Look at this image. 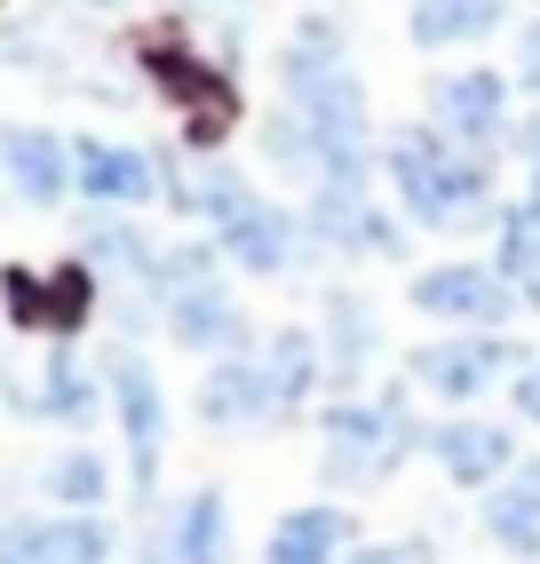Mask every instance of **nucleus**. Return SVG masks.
Segmentation results:
<instances>
[{
	"mask_svg": "<svg viewBox=\"0 0 540 564\" xmlns=\"http://www.w3.org/2000/svg\"><path fill=\"white\" fill-rule=\"evenodd\" d=\"M525 485H532V501H540V462H532V469H525Z\"/></svg>",
	"mask_w": 540,
	"mask_h": 564,
	"instance_id": "nucleus-27",
	"label": "nucleus"
},
{
	"mask_svg": "<svg viewBox=\"0 0 540 564\" xmlns=\"http://www.w3.org/2000/svg\"><path fill=\"white\" fill-rule=\"evenodd\" d=\"M525 80L540 88V24H532V48H525Z\"/></svg>",
	"mask_w": 540,
	"mask_h": 564,
	"instance_id": "nucleus-26",
	"label": "nucleus"
},
{
	"mask_svg": "<svg viewBox=\"0 0 540 564\" xmlns=\"http://www.w3.org/2000/svg\"><path fill=\"white\" fill-rule=\"evenodd\" d=\"M532 199H540V192H532Z\"/></svg>",
	"mask_w": 540,
	"mask_h": 564,
	"instance_id": "nucleus-28",
	"label": "nucleus"
},
{
	"mask_svg": "<svg viewBox=\"0 0 540 564\" xmlns=\"http://www.w3.org/2000/svg\"><path fill=\"white\" fill-rule=\"evenodd\" d=\"M175 556L183 564H223V494H199L175 524Z\"/></svg>",
	"mask_w": 540,
	"mask_h": 564,
	"instance_id": "nucleus-19",
	"label": "nucleus"
},
{
	"mask_svg": "<svg viewBox=\"0 0 540 564\" xmlns=\"http://www.w3.org/2000/svg\"><path fill=\"white\" fill-rule=\"evenodd\" d=\"M500 24V0H421L413 9V41L421 48H453V41H477V32Z\"/></svg>",
	"mask_w": 540,
	"mask_h": 564,
	"instance_id": "nucleus-17",
	"label": "nucleus"
},
{
	"mask_svg": "<svg viewBox=\"0 0 540 564\" xmlns=\"http://www.w3.org/2000/svg\"><path fill=\"white\" fill-rule=\"evenodd\" d=\"M48 413H64V422H80V413H88V382H80V366H72V358L48 366Z\"/></svg>",
	"mask_w": 540,
	"mask_h": 564,
	"instance_id": "nucleus-20",
	"label": "nucleus"
},
{
	"mask_svg": "<svg viewBox=\"0 0 540 564\" xmlns=\"http://www.w3.org/2000/svg\"><path fill=\"white\" fill-rule=\"evenodd\" d=\"M350 564H430V549H421V541H398V549H358Z\"/></svg>",
	"mask_w": 540,
	"mask_h": 564,
	"instance_id": "nucleus-24",
	"label": "nucleus"
},
{
	"mask_svg": "<svg viewBox=\"0 0 540 564\" xmlns=\"http://www.w3.org/2000/svg\"><path fill=\"white\" fill-rule=\"evenodd\" d=\"M342 549H350V517L342 509H294L279 533H270L262 564H334Z\"/></svg>",
	"mask_w": 540,
	"mask_h": 564,
	"instance_id": "nucleus-13",
	"label": "nucleus"
},
{
	"mask_svg": "<svg viewBox=\"0 0 540 564\" xmlns=\"http://www.w3.org/2000/svg\"><path fill=\"white\" fill-rule=\"evenodd\" d=\"M390 175H398V199H406L413 223H469L477 199H485V175L445 135H421V128H406L390 143Z\"/></svg>",
	"mask_w": 540,
	"mask_h": 564,
	"instance_id": "nucleus-2",
	"label": "nucleus"
},
{
	"mask_svg": "<svg viewBox=\"0 0 540 564\" xmlns=\"http://www.w3.org/2000/svg\"><path fill=\"white\" fill-rule=\"evenodd\" d=\"M485 524H493V541H509L517 556H540V501H532V485H525V477L493 494Z\"/></svg>",
	"mask_w": 540,
	"mask_h": 564,
	"instance_id": "nucleus-18",
	"label": "nucleus"
},
{
	"mask_svg": "<svg viewBox=\"0 0 540 564\" xmlns=\"http://www.w3.org/2000/svg\"><path fill=\"white\" fill-rule=\"evenodd\" d=\"M517 405H525V413H532V422H540V366L525 373V390H517Z\"/></svg>",
	"mask_w": 540,
	"mask_h": 564,
	"instance_id": "nucleus-25",
	"label": "nucleus"
},
{
	"mask_svg": "<svg viewBox=\"0 0 540 564\" xmlns=\"http://www.w3.org/2000/svg\"><path fill=\"white\" fill-rule=\"evenodd\" d=\"M430 454L445 462V477H461V485H485V477H500L509 469V430H493V422H445L438 437H430Z\"/></svg>",
	"mask_w": 540,
	"mask_h": 564,
	"instance_id": "nucleus-11",
	"label": "nucleus"
},
{
	"mask_svg": "<svg viewBox=\"0 0 540 564\" xmlns=\"http://www.w3.org/2000/svg\"><path fill=\"white\" fill-rule=\"evenodd\" d=\"M326 469L334 477H381L398 462V445H406V422H398V405H334L326 413Z\"/></svg>",
	"mask_w": 540,
	"mask_h": 564,
	"instance_id": "nucleus-4",
	"label": "nucleus"
},
{
	"mask_svg": "<svg viewBox=\"0 0 540 564\" xmlns=\"http://www.w3.org/2000/svg\"><path fill=\"white\" fill-rule=\"evenodd\" d=\"M111 398H120V422H128V454H136V477L160 469V437H168V405H160V382L136 366V358H111Z\"/></svg>",
	"mask_w": 540,
	"mask_h": 564,
	"instance_id": "nucleus-8",
	"label": "nucleus"
},
{
	"mask_svg": "<svg viewBox=\"0 0 540 564\" xmlns=\"http://www.w3.org/2000/svg\"><path fill=\"white\" fill-rule=\"evenodd\" d=\"M56 494H64V501H96V494H104V462H96V454L56 462Z\"/></svg>",
	"mask_w": 540,
	"mask_h": 564,
	"instance_id": "nucleus-21",
	"label": "nucleus"
},
{
	"mask_svg": "<svg viewBox=\"0 0 540 564\" xmlns=\"http://www.w3.org/2000/svg\"><path fill=\"white\" fill-rule=\"evenodd\" d=\"M0 160H9V175H17V192L24 199H64V183H72V160H64V143L56 135H41V128H24V135H9L0 143Z\"/></svg>",
	"mask_w": 540,
	"mask_h": 564,
	"instance_id": "nucleus-14",
	"label": "nucleus"
},
{
	"mask_svg": "<svg viewBox=\"0 0 540 564\" xmlns=\"http://www.w3.org/2000/svg\"><path fill=\"white\" fill-rule=\"evenodd\" d=\"M311 231L334 239V247H350V254H366V247H398V239H390V223L374 215L366 183H318V199H311Z\"/></svg>",
	"mask_w": 540,
	"mask_h": 564,
	"instance_id": "nucleus-9",
	"label": "nucleus"
},
{
	"mask_svg": "<svg viewBox=\"0 0 540 564\" xmlns=\"http://www.w3.org/2000/svg\"><path fill=\"white\" fill-rule=\"evenodd\" d=\"M88 247H96L104 262H120V271H143V239H136V231H120V223H104V231H88Z\"/></svg>",
	"mask_w": 540,
	"mask_h": 564,
	"instance_id": "nucleus-22",
	"label": "nucleus"
},
{
	"mask_svg": "<svg viewBox=\"0 0 540 564\" xmlns=\"http://www.w3.org/2000/svg\"><path fill=\"white\" fill-rule=\"evenodd\" d=\"M223 247H230V262H247V271H287V254H294V223H287L279 207L247 199L239 215L223 223Z\"/></svg>",
	"mask_w": 540,
	"mask_h": 564,
	"instance_id": "nucleus-12",
	"label": "nucleus"
},
{
	"mask_svg": "<svg viewBox=\"0 0 540 564\" xmlns=\"http://www.w3.org/2000/svg\"><path fill=\"white\" fill-rule=\"evenodd\" d=\"M500 366H509V343H438L413 358V382L438 398H477L500 382Z\"/></svg>",
	"mask_w": 540,
	"mask_h": 564,
	"instance_id": "nucleus-7",
	"label": "nucleus"
},
{
	"mask_svg": "<svg viewBox=\"0 0 540 564\" xmlns=\"http://www.w3.org/2000/svg\"><path fill=\"white\" fill-rule=\"evenodd\" d=\"M517 303V279L509 271H485V262H445V271H421L413 279V311H430V318H509Z\"/></svg>",
	"mask_w": 540,
	"mask_h": 564,
	"instance_id": "nucleus-3",
	"label": "nucleus"
},
{
	"mask_svg": "<svg viewBox=\"0 0 540 564\" xmlns=\"http://www.w3.org/2000/svg\"><path fill=\"white\" fill-rule=\"evenodd\" d=\"M326 318H334V343H342V366H358V350H366V326H358V303H350V294H334V303H326Z\"/></svg>",
	"mask_w": 540,
	"mask_h": 564,
	"instance_id": "nucleus-23",
	"label": "nucleus"
},
{
	"mask_svg": "<svg viewBox=\"0 0 540 564\" xmlns=\"http://www.w3.org/2000/svg\"><path fill=\"white\" fill-rule=\"evenodd\" d=\"M287 96L302 111L318 183H366V96H358V72L342 64L334 32H302L287 48Z\"/></svg>",
	"mask_w": 540,
	"mask_h": 564,
	"instance_id": "nucleus-1",
	"label": "nucleus"
},
{
	"mask_svg": "<svg viewBox=\"0 0 540 564\" xmlns=\"http://www.w3.org/2000/svg\"><path fill=\"white\" fill-rule=\"evenodd\" d=\"M104 524L56 517V524H9L0 533V564H104Z\"/></svg>",
	"mask_w": 540,
	"mask_h": 564,
	"instance_id": "nucleus-6",
	"label": "nucleus"
},
{
	"mask_svg": "<svg viewBox=\"0 0 540 564\" xmlns=\"http://www.w3.org/2000/svg\"><path fill=\"white\" fill-rule=\"evenodd\" d=\"M168 318H175V343H191V350H223V343H239V334H247L239 311H230L207 279H191V286L175 294V311H168Z\"/></svg>",
	"mask_w": 540,
	"mask_h": 564,
	"instance_id": "nucleus-15",
	"label": "nucleus"
},
{
	"mask_svg": "<svg viewBox=\"0 0 540 564\" xmlns=\"http://www.w3.org/2000/svg\"><path fill=\"white\" fill-rule=\"evenodd\" d=\"M80 183H88V199H120V207H136V199H151V160L143 152H111V143H80Z\"/></svg>",
	"mask_w": 540,
	"mask_h": 564,
	"instance_id": "nucleus-16",
	"label": "nucleus"
},
{
	"mask_svg": "<svg viewBox=\"0 0 540 564\" xmlns=\"http://www.w3.org/2000/svg\"><path fill=\"white\" fill-rule=\"evenodd\" d=\"M199 405H207V422H262V413H287L279 382H270V366H255V358L215 366V382H207Z\"/></svg>",
	"mask_w": 540,
	"mask_h": 564,
	"instance_id": "nucleus-10",
	"label": "nucleus"
},
{
	"mask_svg": "<svg viewBox=\"0 0 540 564\" xmlns=\"http://www.w3.org/2000/svg\"><path fill=\"white\" fill-rule=\"evenodd\" d=\"M500 120H509L500 72H453V80L438 88V128L453 143H500Z\"/></svg>",
	"mask_w": 540,
	"mask_h": 564,
	"instance_id": "nucleus-5",
	"label": "nucleus"
}]
</instances>
